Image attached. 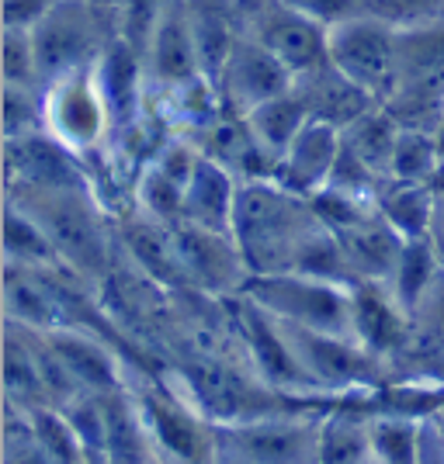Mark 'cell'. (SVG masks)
Here are the masks:
<instances>
[{
	"instance_id": "obj_1",
	"label": "cell",
	"mask_w": 444,
	"mask_h": 464,
	"mask_svg": "<svg viewBox=\"0 0 444 464\" xmlns=\"http://www.w3.org/2000/svg\"><path fill=\"white\" fill-rule=\"evenodd\" d=\"M7 201H18L21 208L35 215L42 229L49 232L59 260L80 274L84 281L101 285L118 264V229L112 208L101 201L91 184L77 188H7Z\"/></svg>"
},
{
	"instance_id": "obj_2",
	"label": "cell",
	"mask_w": 444,
	"mask_h": 464,
	"mask_svg": "<svg viewBox=\"0 0 444 464\" xmlns=\"http://www.w3.org/2000/svg\"><path fill=\"white\" fill-rule=\"evenodd\" d=\"M320 229H323V222L312 212V201L306 194L289 191L274 177L240 184L236 212H232V236L243 250L251 277L253 274L295 271L306 243Z\"/></svg>"
},
{
	"instance_id": "obj_3",
	"label": "cell",
	"mask_w": 444,
	"mask_h": 464,
	"mask_svg": "<svg viewBox=\"0 0 444 464\" xmlns=\"http://www.w3.org/2000/svg\"><path fill=\"white\" fill-rule=\"evenodd\" d=\"M160 371L174 382L194 406L202 409L215 426L243 423L271 412L310 409L312 402H299L271 388L247 357H215V353H174Z\"/></svg>"
},
{
	"instance_id": "obj_4",
	"label": "cell",
	"mask_w": 444,
	"mask_h": 464,
	"mask_svg": "<svg viewBox=\"0 0 444 464\" xmlns=\"http://www.w3.org/2000/svg\"><path fill=\"white\" fill-rule=\"evenodd\" d=\"M386 108L413 129L444 121V14L396 24V77Z\"/></svg>"
},
{
	"instance_id": "obj_5",
	"label": "cell",
	"mask_w": 444,
	"mask_h": 464,
	"mask_svg": "<svg viewBox=\"0 0 444 464\" xmlns=\"http://www.w3.org/2000/svg\"><path fill=\"white\" fill-rule=\"evenodd\" d=\"M129 392L139 402L156 454L181 464H212L219 454V426L163 374L135 364Z\"/></svg>"
},
{
	"instance_id": "obj_6",
	"label": "cell",
	"mask_w": 444,
	"mask_h": 464,
	"mask_svg": "<svg viewBox=\"0 0 444 464\" xmlns=\"http://www.w3.org/2000/svg\"><path fill=\"white\" fill-rule=\"evenodd\" d=\"M42 83L91 70L118 39V14L94 0H56L53 11L32 28Z\"/></svg>"
},
{
	"instance_id": "obj_7",
	"label": "cell",
	"mask_w": 444,
	"mask_h": 464,
	"mask_svg": "<svg viewBox=\"0 0 444 464\" xmlns=\"http://www.w3.org/2000/svg\"><path fill=\"white\" fill-rule=\"evenodd\" d=\"M350 288L354 285H337V281L312 277L302 271H281L253 274L243 295L289 326L354 336V329H350Z\"/></svg>"
},
{
	"instance_id": "obj_8",
	"label": "cell",
	"mask_w": 444,
	"mask_h": 464,
	"mask_svg": "<svg viewBox=\"0 0 444 464\" xmlns=\"http://www.w3.org/2000/svg\"><path fill=\"white\" fill-rule=\"evenodd\" d=\"M42 101H45V132L49 136H56L80 160H94V156L108 153V146L115 139V115H112V104L97 80V66L45 83Z\"/></svg>"
},
{
	"instance_id": "obj_9",
	"label": "cell",
	"mask_w": 444,
	"mask_h": 464,
	"mask_svg": "<svg viewBox=\"0 0 444 464\" xmlns=\"http://www.w3.org/2000/svg\"><path fill=\"white\" fill-rule=\"evenodd\" d=\"M327 409H289L219 426V447L247 464H320V423Z\"/></svg>"
},
{
	"instance_id": "obj_10",
	"label": "cell",
	"mask_w": 444,
	"mask_h": 464,
	"mask_svg": "<svg viewBox=\"0 0 444 464\" xmlns=\"http://www.w3.org/2000/svg\"><path fill=\"white\" fill-rule=\"evenodd\" d=\"M396 24L379 11H361L354 18L330 24V63L365 87L379 104L392 94L396 77Z\"/></svg>"
},
{
	"instance_id": "obj_11",
	"label": "cell",
	"mask_w": 444,
	"mask_h": 464,
	"mask_svg": "<svg viewBox=\"0 0 444 464\" xmlns=\"http://www.w3.org/2000/svg\"><path fill=\"white\" fill-rule=\"evenodd\" d=\"M232 312H236V329H240V340H243L251 368L257 371L271 388H278L281 395L320 406L323 399L312 392L306 371L299 368L285 326H281L271 312L261 309L257 302H251L247 295H236V298H232Z\"/></svg>"
},
{
	"instance_id": "obj_12",
	"label": "cell",
	"mask_w": 444,
	"mask_h": 464,
	"mask_svg": "<svg viewBox=\"0 0 444 464\" xmlns=\"http://www.w3.org/2000/svg\"><path fill=\"white\" fill-rule=\"evenodd\" d=\"M202 150L192 136L171 132L156 146V153L135 170L133 177V205L153 215L167 226H177L184 218V194L198 170Z\"/></svg>"
},
{
	"instance_id": "obj_13",
	"label": "cell",
	"mask_w": 444,
	"mask_h": 464,
	"mask_svg": "<svg viewBox=\"0 0 444 464\" xmlns=\"http://www.w3.org/2000/svg\"><path fill=\"white\" fill-rule=\"evenodd\" d=\"M174 239L192 291L215 295V298H236V295L247 291L251 267H247L243 250H240L232 232H215L192 226V222H177Z\"/></svg>"
},
{
	"instance_id": "obj_14",
	"label": "cell",
	"mask_w": 444,
	"mask_h": 464,
	"mask_svg": "<svg viewBox=\"0 0 444 464\" xmlns=\"http://www.w3.org/2000/svg\"><path fill=\"white\" fill-rule=\"evenodd\" d=\"M243 18H247V32L264 42L271 53L289 66L295 80L330 63L327 24L295 14L281 0H261L243 11Z\"/></svg>"
},
{
	"instance_id": "obj_15",
	"label": "cell",
	"mask_w": 444,
	"mask_h": 464,
	"mask_svg": "<svg viewBox=\"0 0 444 464\" xmlns=\"http://www.w3.org/2000/svg\"><path fill=\"white\" fill-rule=\"evenodd\" d=\"M350 329L354 340L375 357H382L400 378V368L413 347V315L396 302V295L386 285L358 281L350 288Z\"/></svg>"
},
{
	"instance_id": "obj_16",
	"label": "cell",
	"mask_w": 444,
	"mask_h": 464,
	"mask_svg": "<svg viewBox=\"0 0 444 464\" xmlns=\"http://www.w3.org/2000/svg\"><path fill=\"white\" fill-rule=\"evenodd\" d=\"M115 229L118 253L133 271H139L163 291H192L184 264H181V250H177L174 226H167L133 205L129 212L115 218Z\"/></svg>"
},
{
	"instance_id": "obj_17",
	"label": "cell",
	"mask_w": 444,
	"mask_h": 464,
	"mask_svg": "<svg viewBox=\"0 0 444 464\" xmlns=\"http://www.w3.org/2000/svg\"><path fill=\"white\" fill-rule=\"evenodd\" d=\"M215 87L226 101V108L236 115H247L257 104H264L271 97L295 91V77L281 59L271 53L261 39H253L251 32L236 42L230 53L222 73L215 77Z\"/></svg>"
},
{
	"instance_id": "obj_18",
	"label": "cell",
	"mask_w": 444,
	"mask_h": 464,
	"mask_svg": "<svg viewBox=\"0 0 444 464\" xmlns=\"http://www.w3.org/2000/svg\"><path fill=\"white\" fill-rule=\"evenodd\" d=\"M49 343L84 392L108 395L129 388L133 382L135 361L125 357V350H118L115 340H108L104 333L87 326H59L49 333Z\"/></svg>"
},
{
	"instance_id": "obj_19",
	"label": "cell",
	"mask_w": 444,
	"mask_h": 464,
	"mask_svg": "<svg viewBox=\"0 0 444 464\" xmlns=\"http://www.w3.org/2000/svg\"><path fill=\"white\" fill-rule=\"evenodd\" d=\"M4 163H7V188H77L91 184V167L74 150H66L45 129L21 139H4Z\"/></svg>"
},
{
	"instance_id": "obj_20",
	"label": "cell",
	"mask_w": 444,
	"mask_h": 464,
	"mask_svg": "<svg viewBox=\"0 0 444 464\" xmlns=\"http://www.w3.org/2000/svg\"><path fill=\"white\" fill-rule=\"evenodd\" d=\"M143 70H146V83L153 94H163L205 73L198 59V45H194L188 0H167L150 35V45L143 53Z\"/></svg>"
},
{
	"instance_id": "obj_21",
	"label": "cell",
	"mask_w": 444,
	"mask_h": 464,
	"mask_svg": "<svg viewBox=\"0 0 444 464\" xmlns=\"http://www.w3.org/2000/svg\"><path fill=\"white\" fill-rule=\"evenodd\" d=\"M340 150H344V132L337 125H330V121L310 118L306 129L295 136V142L278 160L274 180L285 184L289 191L312 198L316 191L327 188L330 174H333V167L340 160Z\"/></svg>"
},
{
	"instance_id": "obj_22",
	"label": "cell",
	"mask_w": 444,
	"mask_h": 464,
	"mask_svg": "<svg viewBox=\"0 0 444 464\" xmlns=\"http://www.w3.org/2000/svg\"><path fill=\"white\" fill-rule=\"evenodd\" d=\"M192 139L194 146L202 150V156H209L222 170H230L240 184H247V180H271L274 170H278L274 160L264 153V146L251 132L247 118L236 115V111H222L205 129H198Z\"/></svg>"
},
{
	"instance_id": "obj_23",
	"label": "cell",
	"mask_w": 444,
	"mask_h": 464,
	"mask_svg": "<svg viewBox=\"0 0 444 464\" xmlns=\"http://www.w3.org/2000/svg\"><path fill=\"white\" fill-rule=\"evenodd\" d=\"M344 246V256H348L350 271L358 281H379L386 285L392 271H396V260L403 253V236L389 226L382 212L375 208L371 215L358 218L348 229L333 232Z\"/></svg>"
},
{
	"instance_id": "obj_24",
	"label": "cell",
	"mask_w": 444,
	"mask_h": 464,
	"mask_svg": "<svg viewBox=\"0 0 444 464\" xmlns=\"http://www.w3.org/2000/svg\"><path fill=\"white\" fill-rule=\"evenodd\" d=\"M295 94L302 97V104L310 108V118L330 121L337 129H348L354 118H361L368 108L379 104L365 87H358L333 63L312 70V73H302V77L295 80Z\"/></svg>"
},
{
	"instance_id": "obj_25",
	"label": "cell",
	"mask_w": 444,
	"mask_h": 464,
	"mask_svg": "<svg viewBox=\"0 0 444 464\" xmlns=\"http://www.w3.org/2000/svg\"><path fill=\"white\" fill-rule=\"evenodd\" d=\"M4 392L7 406L25 412L53 409L39 364V333L4 319Z\"/></svg>"
},
{
	"instance_id": "obj_26",
	"label": "cell",
	"mask_w": 444,
	"mask_h": 464,
	"mask_svg": "<svg viewBox=\"0 0 444 464\" xmlns=\"http://www.w3.org/2000/svg\"><path fill=\"white\" fill-rule=\"evenodd\" d=\"M194 45L205 77H219L236 42L247 35V18L240 0H188Z\"/></svg>"
},
{
	"instance_id": "obj_27",
	"label": "cell",
	"mask_w": 444,
	"mask_h": 464,
	"mask_svg": "<svg viewBox=\"0 0 444 464\" xmlns=\"http://www.w3.org/2000/svg\"><path fill=\"white\" fill-rule=\"evenodd\" d=\"M236 194H240V180L212 163L209 156L198 160L188 194H184V218L202 229L232 232V212H236Z\"/></svg>"
},
{
	"instance_id": "obj_28",
	"label": "cell",
	"mask_w": 444,
	"mask_h": 464,
	"mask_svg": "<svg viewBox=\"0 0 444 464\" xmlns=\"http://www.w3.org/2000/svg\"><path fill=\"white\" fill-rule=\"evenodd\" d=\"M320 464H379L368 430V409L333 406L323 412Z\"/></svg>"
},
{
	"instance_id": "obj_29",
	"label": "cell",
	"mask_w": 444,
	"mask_h": 464,
	"mask_svg": "<svg viewBox=\"0 0 444 464\" xmlns=\"http://www.w3.org/2000/svg\"><path fill=\"white\" fill-rule=\"evenodd\" d=\"M4 264H18L32 271H56L66 267L59 260V250L53 246L49 232L42 229V222L28 208H21L18 201H7L4 212Z\"/></svg>"
},
{
	"instance_id": "obj_30",
	"label": "cell",
	"mask_w": 444,
	"mask_h": 464,
	"mask_svg": "<svg viewBox=\"0 0 444 464\" xmlns=\"http://www.w3.org/2000/svg\"><path fill=\"white\" fill-rule=\"evenodd\" d=\"M403 121L389 111L386 104L368 108L361 118H354L344 132V146L365 163L371 174L389 180V167H392V153H396V139H400Z\"/></svg>"
},
{
	"instance_id": "obj_31",
	"label": "cell",
	"mask_w": 444,
	"mask_h": 464,
	"mask_svg": "<svg viewBox=\"0 0 444 464\" xmlns=\"http://www.w3.org/2000/svg\"><path fill=\"white\" fill-rule=\"evenodd\" d=\"M243 118H247V125H251V132L257 136V142L264 146V153L278 167V160L295 142V136L306 129L310 108L302 104V97L295 94V91H289V94H278L271 97V101H264V104H257Z\"/></svg>"
},
{
	"instance_id": "obj_32",
	"label": "cell",
	"mask_w": 444,
	"mask_h": 464,
	"mask_svg": "<svg viewBox=\"0 0 444 464\" xmlns=\"http://www.w3.org/2000/svg\"><path fill=\"white\" fill-rule=\"evenodd\" d=\"M441 271H444V260L430 236H424V239H406L403 253H400V260H396V271H392V277L386 281V288L392 291L396 302L413 315L417 305L424 302L427 291L434 288V281H438Z\"/></svg>"
},
{
	"instance_id": "obj_33",
	"label": "cell",
	"mask_w": 444,
	"mask_h": 464,
	"mask_svg": "<svg viewBox=\"0 0 444 464\" xmlns=\"http://www.w3.org/2000/svg\"><path fill=\"white\" fill-rule=\"evenodd\" d=\"M424 420L427 416L406 409H368V430L379 464H417Z\"/></svg>"
},
{
	"instance_id": "obj_34",
	"label": "cell",
	"mask_w": 444,
	"mask_h": 464,
	"mask_svg": "<svg viewBox=\"0 0 444 464\" xmlns=\"http://www.w3.org/2000/svg\"><path fill=\"white\" fill-rule=\"evenodd\" d=\"M379 212L403 239H424L434 226V184L389 180L379 194Z\"/></svg>"
},
{
	"instance_id": "obj_35",
	"label": "cell",
	"mask_w": 444,
	"mask_h": 464,
	"mask_svg": "<svg viewBox=\"0 0 444 464\" xmlns=\"http://www.w3.org/2000/svg\"><path fill=\"white\" fill-rule=\"evenodd\" d=\"M444 170V150L434 129H413L403 125L396 139V153L389 167V180H406V184H434Z\"/></svg>"
},
{
	"instance_id": "obj_36",
	"label": "cell",
	"mask_w": 444,
	"mask_h": 464,
	"mask_svg": "<svg viewBox=\"0 0 444 464\" xmlns=\"http://www.w3.org/2000/svg\"><path fill=\"white\" fill-rule=\"evenodd\" d=\"M4 87H32L45 91L39 73L35 39L25 28H4Z\"/></svg>"
},
{
	"instance_id": "obj_37",
	"label": "cell",
	"mask_w": 444,
	"mask_h": 464,
	"mask_svg": "<svg viewBox=\"0 0 444 464\" xmlns=\"http://www.w3.org/2000/svg\"><path fill=\"white\" fill-rule=\"evenodd\" d=\"M45 129V101L32 87H4V139H21Z\"/></svg>"
},
{
	"instance_id": "obj_38",
	"label": "cell",
	"mask_w": 444,
	"mask_h": 464,
	"mask_svg": "<svg viewBox=\"0 0 444 464\" xmlns=\"http://www.w3.org/2000/svg\"><path fill=\"white\" fill-rule=\"evenodd\" d=\"M163 7H167V0H122L118 4V39L133 53H139V59L150 45V35H153Z\"/></svg>"
},
{
	"instance_id": "obj_39",
	"label": "cell",
	"mask_w": 444,
	"mask_h": 464,
	"mask_svg": "<svg viewBox=\"0 0 444 464\" xmlns=\"http://www.w3.org/2000/svg\"><path fill=\"white\" fill-rule=\"evenodd\" d=\"M281 4L291 7L295 14H302V18L327 24V28L344 18H354L361 11H371V0H281Z\"/></svg>"
},
{
	"instance_id": "obj_40",
	"label": "cell",
	"mask_w": 444,
	"mask_h": 464,
	"mask_svg": "<svg viewBox=\"0 0 444 464\" xmlns=\"http://www.w3.org/2000/svg\"><path fill=\"white\" fill-rule=\"evenodd\" d=\"M371 11H379L392 21H413L444 14V0H371Z\"/></svg>"
},
{
	"instance_id": "obj_41",
	"label": "cell",
	"mask_w": 444,
	"mask_h": 464,
	"mask_svg": "<svg viewBox=\"0 0 444 464\" xmlns=\"http://www.w3.org/2000/svg\"><path fill=\"white\" fill-rule=\"evenodd\" d=\"M56 0H4V28H25L32 32Z\"/></svg>"
},
{
	"instance_id": "obj_42",
	"label": "cell",
	"mask_w": 444,
	"mask_h": 464,
	"mask_svg": "<svg viewBox=\"0 0 444 464\" xmlns=\"http://www.w3.org/2000/svg\"><path fill=\"white\" fill-rule=\"evenodd\" d=\"M417 464H444V437L434 416L424 420V437H420V454H417Z\"/></svg>"
},
{
	"instance_id": "obj_43",
	"label": "cell",
	"mask_w": 444,
	"mask_h": 464,
	"mask_svg": "<svg viewBox=\"0 0 444 464\" xmlns=\"http://www.w3.org/2000/svg\"><path fill=\"white\" fill-rule=\"evenodd\" d=\"M430 239H434V246H438L444 260V170L434 180V226H430Z\"/></svg>"
},
{
	"instance_id": "obj_44",
	"label": "cell",
	"mask_w": 444,
	"mask_h": 464,
	"mask_svg": "<svg viewBox=\"0 0 444 464\" xmlns=\"http://www.w3.org/2000/svg\"><path fill=\"white\" fill-rule=\"evenodd\" d=\"M212 464H247V461H243V458H236L232 450H226V447H219V454H215Z\"/></svg>"
},
{
	"instance_id": "obj_45",
	"label": "cell",
	"mask_w": 444,
	"mask_h": 464,
	"mask_svg": "<svg viewBox=\"0 0 444 464\" xmlns=\"http://www.w3.org/2000/svg\"><path fill=\"white\" fill-rule=\"evenodd\" d=\"M434 416L444 420V382H438V388H434Z\"/></svg>"
},
{
	"instance_id": "obj_46",
	"label": "cell",
	"mask_w": 444,
	"mask_h": 464,
	"mask_svg": "<svg viewBox=\"0 0 444 464\" xmlns=\"http://www.w3.org/2000/svg\"><path fill=\"white\" fill-rule=\"evenodd\" d=\"M150 464H181V461H171V458H163V454H156V458H153V461H150Z\"/></svg>"
},
{
	"instance_id": "obj_47",
	"label": "cell",
	"mask_w": 444,
	"mask_h": 464,
	"mask_svg": "<svg viewBox=\"0 0 444 464\" xmlns=\"http://www.w3.org/2000/svg\"><path fill=\"white\" fill-rule=\"evenodd\" d=\"M94 4H104V7H112V11H118V4H122V0H94Z\"/></svg>"
},
{
	"instance_id": "obj_48",
	"label": "cell",
	"mask_w": 444,
	"mask_h": 464,
	"mask_svg": "<svg viewBox=\"0 0 444 464\" xmlns=\"http://www.w3.org/2000/svg\"><path fill=\"white\" fill-rule=\"evenodd\" d=\"M430 416H434V412H430ZM434 423H438V430H441V437H444V420H441V416H434Z\"/></svg>"
},
{
	"instance_id": "obj_49",
	"label": "cell",
	"mask_w": 444,
	"mask_h": 464,
	"mask_svg": "<svg viewBox=\"0 0 444 464\" xmlns=\"http://www.w3.org/2000/svg\"><path fill=\"white\" fill-rule=\"evenodd\" d=\"M94 464H108V461H94Z\"/></svg>"
}]
</instances>
